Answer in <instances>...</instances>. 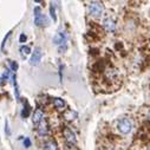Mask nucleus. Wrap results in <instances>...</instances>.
Here are the masks:
<instances>
[{
    "label": "nucleus",
    "instance_id": "nucleus-1",
    "mask_svg": "<svg viewBox=\"0 0 150 150\" xmlns=\"http://www.w3.org/2000/svg\"><path fill=\"white\" fill-rule=\"evenodd\" d=\"M53 44L58 46V50L60 53L65 52L67 49V34L64 31H60L58 33H56V35L53 37Z\"/></svg>",
    "mask_w": 150,
    "mask_h": 150
},
{
    "label": "nucleus",
    "instance_id": "nucleus-2",
    "mask_svg": "<svg viewBox=\"0 0 150 150\" xmlns=\"http://www.w3.org/2000/svg\"><path fill=\"white\" fill-rule=\"evenodd\" d=\"M33 12H34V24H35V26H47L49 20L46 18V16L42 13V8L39 6H35Z\"/></svg>",
    "mask_w": 150,
    "mask_h": 150
},
{
    "label": "nucleus",
    "instance_id": "nucleus-3",
    "mask_svg": "<svg viewBox=\"0 0 150 150\" xmlns=\"http://www.w3.org/2000/svg\"><path fill=\"white\" fill-rule=\"evenodd\" d=\"M117 129L121 134H129L131 130H132V122L129 120V118H121L118 122H117Z\"/></svg>",
    "mask_w": 150,
    "mask_h": 150
},
{
    "label": "nucleus",
    "instance_id": "nucleus-4",
    "mask_svg": "<svg viewBox=\"0 0 150 150\" xmlns=\"http://www.w3.org/2000/svg\"><path fill=\"white\" fill-rule=\"evenodd\" d=\"M88 10H89L90 16L98 18V17H100L102 13H103V5H102V3H99V1H91V3L89 4V6H88Z\"/></svg>",
    "mask_w": 150,
    "mask_h": 150
},
{
    "label": "nucleus",
    "instance_id": "nucleus-5",
    "mask_svg": "<svg viewBox=\"0 0 150 150\" xmlns=\"http://www.w3.org/2000/svg\"><path fill=\"white\" fill-rule=\"evenodd\" d=\"M62 131H63V136H64L66 143H70V144H76L77 143L76 134H74L69 127H64Z\"/></svg>",
    "mask_w": 150,
    "mask_h": 150
},
{
    "label": "nucleus",
    "instance_id": "nucleus-6",
    "mask_svg": "<svg viewBox=\"0 0 150 150\" xmlns=\"http://www.w3.org/2000/svg\"><path fill=\"white\" fill-rule=\"evenodd\" d=\"M42 57H43L42 49H40V47H35L34 51L32 52L31 58H30V64H31L32 66L39 65V63H40V60H42Z\"/></svg>",
    "mask_w": 150,
    "mask_h": 150
},
{
    "label": "nucleus",
    "instance_id": "nucleus-7",
    "mask_svg": "<svg viewBox=\"0 0 150 150\" xmlns=\"http://www.w3.org/2000/svg\"><path fill=\"white\" fill-rule=\"evenodd\" d=\"M43 120H44V112H43L42 108H37V109L34 110V112H33V116H32V122H33V124L37 127Z\"/></svg>",
    "mask_w": 150,
    "mask_h": 150
},
{
    "label": "nucleus",
    "instance_id": "nucleus-8",
    "mask_svg": "<svg viewBox=\"0 0 150 150\" xmlns=\"http://www.w3.org/2000/svg\"><path fill=\"white\" fill-rule=\"evenodd\" d=\"M37 132H38L39 136H46L49 134V123L45 118L37 125Z\"/></svg>",
    "mask_w": 150,
    "mask_h": 150
},
{
    "label": "nucleus",
    "instance_id": "nucleus-9",
    "mask_svg": "<svg viewBox=\"0 0 150 150\" xmlns=\"http://www.w3.org/2000/svg\"><path fill=\"white\" fill-rule=\"evenodd\" d=\"M118 76V71L114 67H108V69H104V77L108 79V81H115Z\"/></svg>",
    "mask_w": 150,
    "mask_h": 150
},
{
    "label": "nucleus",
    "instance_id": "nucleus-10",
    "mask_svg": "<svg viewBox=\"0 0 150 150\" xmlns=\"http://www.w3.org/2000/svg\"><path fill=\"white\" fill-rule=\"evenodd\" d=\"M103 27L108 32H115L116 31V21L112 18H106L103 21Z\"/></svg>",
    "mask_w": 150,
    "mask_h": 150
},
{
    "label": "nucleus",
    "instance_id": "nucleus-11",
    "mask_svg": "<svg viewBox=\"0 0 150 150\" xmlns=\"http://www.w3.org/2000/svg\"><path fill=\"white\" fill-rule=\"evenodd\" d=\"M52 104H53L54 108L58 109V110H63V109L65 108V102H64V99H62V98H59V97H53V98H52Z\"/></svg>",
    "mask_w": 150,
    "mask_h": 150
},
{
    "label": "nucleus",
    "instance_id": "nucleus-12",
    "mask_svg": "<svg viewBox=\"0 0 150 150\" xmlns=\"http://www.w3.org/2000/svg\"><path fill=\"white\" fill-rule=\"evenodd\" d=\"M44 149L45 150H59L58 149V144H57V142L54 139H49L47 142H45Z\"/></svg>",
    "mask_w": 150,
    "mask_h": 150
},
{
    "label": "nucleus",
    "instance_id": "nucleus-13",
    "mask_svg": "<svg viewBox=\"0 0 150 150\" xmlns=\"http://www.w3.org/2000/svg\"><path fill=\"white\" fill-rule=\"evenodd\" d=\"M30 114H31V106H30L28 102L25 99V100H24V109H23V111H21V117H23V118H27V117L30 116Z\"/></svg>",
    "mask_w": 150,
    "mask_h": 150
},
{
    "label": "nucleus",
    "instance_id": "nucleus-14",
    "mask_svg": "<svg viewBox=\"0 0 150 150\" xmlns=\"http://www.w3.org/2000/svg\"><path fill=\"white\" fill-rule=\"evenodd\" d=\"M12 81H13V86H14V95H16V99L20 100V92H19V86H18V82H17V76L13 73L12 74Z\"/></svg>",
    "mask_w": 150,
    "mask_h": 150
},
{
    "label": "nucleus",
    "instance_id": "nucleus-15",
    "mask_svg": "<svg viewBox=\"0 0 150 150\" xmlns=\"http://www.w3.org/2000/svg\"><path fill=\"white\" fill-rule=\"evenodd\" d=\"M63 116H64V118L66 121H73L74 118L77 117V112H74L72 110H66L64 114H63Z\"/></svg>",
    "mask_w": 150,
    "mask_h": 150
},
{
    "label": "nucleus",
    "instance_id": "nucleus-16",
    "mask_svg": "<svg viewBox=\"0 0 150 150\" xmlns=\"http://www.w3.org/2000/svg\"><path fill=\"white\" fill-rule=\"evenodd\" d=\"M10 77H12V76H11V70H10V69H6L5 72L3 73V76L0 77V85H4V84L10 79Z\"/></svg>",
    "mask_w": 150,
    "mask_h": 150
},
{
    "label": "nucleus",
    "instance_id": "nucleus-17",
    "mask_svg": "<svg viewBox=\"0 0 150 150\" xmlns=\"http://www.w3.org/2000/svg\"><path fill=\"white\" fill-rule=\"evenodd\" d=\"M31 52H32V51H31V47H30L28 45H23V46H20V53H21L23 58H25V56L30 54Z\"/></svg>",
    "mask_w": 150,
    "mask_h": 150
},
{
    "label": "nucleus",
    "instance_id": "nucleus-18",
    "mask_svg": "<svg viewBox=\"0 0 150 150\" xmlns=\"http://www.w3.org/2000/svg\"><path fill=\"white\" fill-rule=\"evenodd\" d=\"M50 14H51V18L53 19V21H57V16H56V10H54L53 3H51V5H50Z\"/></svg>",
    "mask_w": 150,
    "mask_h": 150
},
{
    "label": "nucleus",
    "instance_id": "nucleus-19",
    "mask_svg": "<svg viewBox=\"0 0 150 150\" xmlns=\"http://www.w3.org/2000/svg\"><path fill=\"white\" fill-rule=\"evenodd\" d=\"M8 64H10L11 71H12V72H17V70H18V67H19L18 63H17V62H14V60H8Z\"/></svg>",
    "mask_w": 150,
    "mask_h": 150
},
{
    "label": "nucleus",
    "instance_id": "nucleus-20",
    "mask_svg": "<svg viewBox=\"0 0 150 150\" xmlns=\"http://www.w3.org/2000/svg\"><path fill=\"white\" fill-rule=\"evenodd\" d=\"M64 150H78V148L76 146V144H70V143H66L65 146H64Z\"/></svg>",
    "mask_w": 150,
    "mask_h": 150
},
{
    "label": "nucleus",
    "instance_id": "nucleus-21",
    "mask_svg": "<svg viewBox=\"0 0 150 150\" xmlns=\"http://www.w3.org/2000/svg\"><path fill=\"white\" fill-rule=\"evenodd\" d=\"M11 34H12V31H10L7 34H6V37L4 38V40H3V43H1V50H4V47H5V44H6V42H7V39L11 37Z\"/></svg>",
    "mask_w": 150,
    "mask_h": 150
},
{
    "label": "nucleus",
    "instance_id": "nucleus-22",
    "mask_svg": "<svg viewBox=\"0 0 150 150\" xmlns=\"http://www.w3.org/2000/svg\"><path fill=\"white\" fill-rule=\"evenodd\" d=\"M31 144H32V143H31V139H30L28 137H25V138H24V146H25V148H30Z\"/></svg>",
    "mask_w": 150,
    "mask_h": 150
},
{
    "label": "nucleus",
    "instance_id": "nucleus-23",
    "mask_svg": "<svg viewBox=\"0 0 150 150\" xmlns=\"http://www.w3.org/2000/svg\"><path fill=\"white\" fill-rule=\"evenodd\" d=\"M5 132H6L7 136L11 135V130H10V128H8V121H7V120L5 121Z\"/></svg>",
    "mask_w": 150,
    "mask_h": 150
},
{
    "label": "nucleus",
    "instance_id": "nucleus-24",
    "mask_svg": "<svg viewBox=\"0 0 150 150\" xmlns=\"http://www.w3.org/2000/svg\"><path fill=\"white\" fill-rule=\"evenodd\" d=\"M26 39H27V37L25 35V33H21L20 37H19V42H20V43H25Z\"/></svg>",
    "mask_w": 150,
    "mask_h": 150
},
{
    "label": "nucleus",
    "instance_id": "nucleus-25",
    "mask_svg": "<svg viewBox=\"0 0 150 150\" xmlns=\"http://www.w3.org/2000/svg\"><path fill=\"white\" fill-rule=\"evenodd\" d=\"M149 121H150V112H149Z\"/></svg>",
    "mask_w": 150,
    "mask_h": 150
},
{
    "label": "nucleus",
    "instance_id": "nucleus-26",
    "mask_svg": "<svg viewBox=\"0 0 150 150\" xmlns=\"http://www.w3.org/2000/svg\"><path fill=\"white\" fill-rule=\"evenodd\" d=\"M104 150H108V149H104Z\"/></svg>",
    "mask_w": 150,
    "mask_h": 150
},
{
    "label": "nucleus",
    "instance_id": "nucleus-27",
    "mask_svg": "<svg viewBox=\"0 0 150 150\" xmlns=\"http://www.w3.org/2000/svg\"><path fill=\"white\" fill-rule=\"evenodd\" d=\"M43 150H45V149H43Z\"/></svg>",
    "mask_w": 150,
    "mask_h": 150
}]
</instances>
